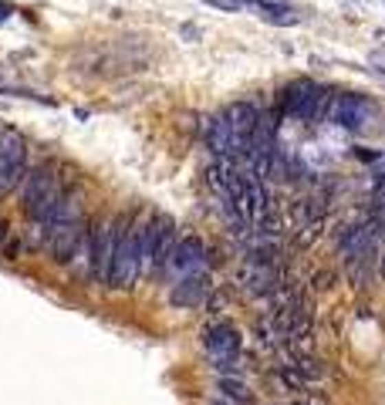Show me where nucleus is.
I'll return each instance as SVG.
<instances>
[{"label": "nucleus", "mask_w": 385, "mask_h": 405, "mask_svg": "<svg viewBox=\"0 0 385 405\" xmlns=\"http://www.w3.org/2000/svg\"><path fill=\"white\" fill-rule=\"evenodd\" d=\"M210 294H213V281H210L206 270H199V274H190V277H183V281L173 284V290H169V304L179 308V311H192V308L206 304Z\"/></svg>", "instance_id": "obj_9"}, {"label": "nucleus", "mask_w": 385, "mask_h": 405, "mask_svg": "<svg viewBox=\"0 0 385 405\" xmlns=\"http://www.w3.org/2000/svg\"><path fill=\"white\" fill-rule=\"evenodd\" d=\"M355 156H358L362 162H375V159H379V152H368V149H355Z\"/></svg>", "instance_id": "obj_18"}, {"label": "nucleus", "mask_w": 385, "mask_h": 405, "mask_svg": "<svg viewBox=\"0 0 385 405\" xmlns=\"http://www.w3.org/2000/svg\"><path fill=\"white\" fill-rule=\"evenodd\" d=\"M382 274H385V257H382Z\"/></svg>", "instance_id": "obj_22"}, {"label": "nucleus", "mask_w": 385, "mask_h": 405, "mask_svg": "<svg viewBox=\"0 0 385 405\" xmlns=\"http://www.w3.org/2000/svg\"><path fill=\"white\" fill-rule=\"evenodd\" d=\"M203 3H210V7H217V10H227V14H236V10L247 7L243 0H203Z\"/></svg>", "instance_id": "obj_16"}, {"label": "nucleus", "mask_w": 385, "mask_h": 405, "mask_svg": "<svg viewBox=\"0 0 385 405\" xmlns=\"http://www.w3.org/2000/svg\"><path fill=\"white\" fill-rule=\"evenodd\" d=\"M240 345H243V341H240V331H236L230 321H213L203 331V348L210 351L213 362L240 355Z\"/></svg>", "instance_id": "obj_11"}, {"label": "nucleus", "mask_w": 385, "mask_h": 405, "mask_svg": "<svg viewBox=\"0 0 385 405\" xmlns=\"http://www.w3.org/2000/svg\"><path fill=\"white\" fill-rule=\"evenodd\" d=\"M28 176V142L17 132L0 139V200H7Z\"/></svg>", "instance_id": "obj_7"}, {"label": "nucleus", "mask_w": 385, "mask_h": 405, "mask_svg": "<svg viewBox=\"0 0 385 405\" xmlns=\"http://www.w3.org/2000/svg\"><path fill=\"white\" fill-rule=\"evenodd\" d=\"M379 115V105L365 95H355V91H345V95H331V105H328V121L345 128V132H362L368 128Z\"/></svg>", "instance_id": "obj_6"}, {"label": "nucleus", "mask_w": 385, "mask_h": 405, "mask_svg": "<svg viewBox=\"0 0 385 405\" xmlns=\"http://www.w3.org/2000/svg\"><path fill=\"white\" fill-rule=\"evenodd\" d=\"M183 34H186V38H199V31H196L192 24H186V27H183Z\"/></svg>", "instance_id": "obj_20"}, {"label": "nucleus", "mask_w": 385, "mask_h": 405, "mask_svg": "<svg viewBox=\"0 0 385 405\" xmlns=\"http://www.w3.org/2000/svg\"><path fill=\"white\" fill-rule=\"evenodd\" d=\"M206 146H210V152L217 156V159H223V156H236V149H233V128L227 115H213V119L206 121Z\"/></svg>", "instance_id": "obj_12"}, {"label": "nucleus", "mask_w": 385, "mask_h": 405, "mask_svg": "<svg viewBox=\"0 0 385 405\" xmlns=\"http://www.w3.org/2000/svg\"><path fill=\"white\" fill-rule=\"evenodd\" d=\"M213 405H227V402H213Z\"/></svg>", "instance_id": "obj_23"}, {"label": "nucleus", "mask_w": 385, "mask_h": 405, "mask_svg": "<svg viewBox=\"0 0 385 405\" xmlns=\"http://www.w3.org/2000/svg\"><path fill=\"white\" fill-rule=\"evenodd\" d=\"M328 105H331V91L314 84L311 78H294L280 91V112L291 119L321 121L328 119Z\"/></svg>", "instance_id": "obj_2"}, {"label": "nucleus", "mask_w": 385, "mask_h": 405, "mask_svg": "<svg viewBox=\"0 0 385 405\" xmlns=\"http://www.w3.org/2000/svg\"><path fill=\"white\" fill-rule=\"evenodd\" d=\"M217 392H220V402L227 405H254V392L243 378H227L220 375L217 378Z\"/></svg>", "instance_id": "obj_13"}, {"label": "nucleus", "mask_w": 385, "mask_h": 405, "mask_svg": "<svg viewBox=\"0 0 385 405\" xmlns=\"http://www.w3.org/2000/svg\"><path fill=\"white\" fill-rule=\"evenodd\" d=\"M21 186H24V189H21V206H24L28 220H31L34 227H41V223L58 209L65 189H61V183H58V176H54L51 165H41L34 172H28Z\"/></svg>", "instance_id": "obj_1"}, {"label": "nucleus", "mask_w": 385, "mask_h": 405, "mask_svg": "<svg viewBox=\"0 0 385 405\" xmlns=\"http://www.w3.org/2000/svg\"><path fill=\"white\" fill-rule=\"evenodd\" d=\"M257 17H261L264 24H274V27H294V24H301V14H298L294 7L280 3V0L257 7Z\"/></svg>", "instance_id": "obj_14"}, {"label": "nucleus", "mask_w": 385, "mask_h": 405, "mask_svg": "<svg viewBox=\"0 0 385 405\" xmlns=\"http://www.w3.org/2000/svg\"><path fill=\"white\" fill-rule=\"evenodd\" d=\"M129 216H102L88 237V274L95 277L98 284H109L112 277V260H116V243H118V233L125 227Z\"/></svg>", "instance_id": "obj_4"}, {"label": "nucleus", "mask_w": 385, "mask_h": 405, "mask_svg": "<svg viewBox=\"0 0 385 405\" xmlns=\"http://www.w3.org/2000/svg\"><path fill=\"white\" fill-rule=\"evenodd\" d=\"M0 243H7V223L0 220Z\"/></svg>", "instance_id": "obj_21"}, {"label": "nucleus", "mask_w": 385, "mask_h": 405, "mask_svg": "<svg viewBox=\"0 0 385 405\" xmlns=\"http://www.w3.org/2000/svg\"><path fill=\"white\" fill-rule=\"evenodd\" d=\"M372 65H375L379 71H385V54H379V51H375V54H372Z\"/></svg>", "instance_id": "obj_19"}, {"label": "nucleus", "mask_w": 385, "mask_h": 405, "mask_svg": "<svg viewBox=\"0 0 385 405\" xmlns=\"http://www.w3.org/2000/svg\"><path fill=\"white\" fill-rule=\"evenodd\" d=\"M199 270H206V243L199 240L196 233H190V237H179V240H176V246H173V257H169V264H166V270H162V274H169V277L183 281V277L199 274Z\"/></svg>", "instance_id": "obj_8"}, {"label": "nucleus", "mask_w": 385, "mask_h": 405, "mask_svg": "<svg viewBox=\"0 0 385 405\" xmlns=\"http://www.w3.org/2000/svg\"><path fill=\"white\" fill-rule=\"evenodd\" d=\"M331 281H335V274H331V270H321V274H314V277H311V284H314V287H331Z\"/></svg>", "instance_id": "obj_17"}, {"label": "nucleus", "mask_w": 385, "mask_h": 405, "mask_svg": "<svg viewBox=\"0 0 385 405\" xmlns=\"http://www.w3.org/2000/svg\"><path fill=\"white\" fill-rule=\"evenodd\" d=\"M176 220L166 213H155L153 220L142 223V270L146 274H162L173 246H176Z\"/></svg>", "instance_id": "obj_5"}, {"label": "nucleus", "mask_w": 385, "mask_h": 405, "mask_svg": "<svg viewBox=\"0 0 385 405\" xmlns=\"http://www.w3.org/2000/svg\"><path fill=\"white\" fill-rule=\"evenodd\" d=\"M0 21H3V10H0Z\"/></svg>", "instance_id": "obj_24"}, {"label": "nucleus", "mask_w": 385, "mask_h": 405, "mask_svg": "<svg viewBox=\"0 0 385 405\" xmlns=\"http://www.w3.org/2000/svg\"><path fill=\"white\" fill-rule=\"evenodd\" d=\"M274 378H277V385H280L284 392H308V382H305L301 371L291 368V364H274Z\"/></svg>", "instance_id": "obj_15"}, {"label": "nucleus", "mask_w": 385, "mask_h": 405, "mask_svg": "<svg viewBox=\"0 0 385 405\" xmlns=\"http://www.w3.org/2000/svg\"><path fill=\"white\" fill-rule=\"evenodd\" d=\"M227 121H230L233 128V149H236V156H243L247 152V146H250V135L257 132V121H261V112H257V105H250V102H233L227 105ZM233 156V159H236Z\"/></svg>", "instance_id": "obj_10"}, {"label": "nucleus", "mask_w": 385, "mask_h": 405, "mask_svg": "<svg viewBox=\"0 0 385 405\" xmlns=\"http://www.w3.org/2000/svg\"><path fill=\"white\" fill-rule=\"evenodd\" d=\"M142 274V223L125 220L122 233L116 243V260H112V277L109 287L116 290H132Z\"/></svg>", "instance_id": "obj_3"}]
</instances>
